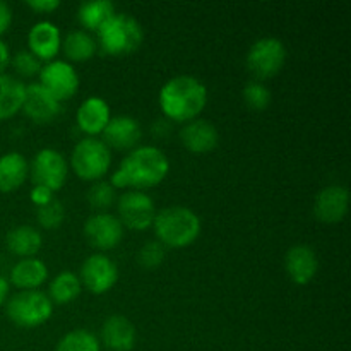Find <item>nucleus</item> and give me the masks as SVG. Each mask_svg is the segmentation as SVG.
Here are the masks:
<instances>
[{
  "label": "nucleus",
  "instance_id": "1",
  "mask_svg": "<svg viewBox=\"0 0 351 351\" xmlns=\"http://www.w3.org/2000/svg\"><path fill=\"white\" fill-rule=\"evenodd\" d=\"M170 171L167 154L156 146L134 147L112 175L110 184L119 189H147L161 184Z\"/></svg>",
  "mask_w": 351,
  "mask_h": 351
},
{
  "label": "nucleus",
  "instance_id": "2",
  "mask_svg": "<svg viewBox=\"0 0 351 351\" xmlns=\"http://www.w3.org/2000/svg\"><path fill=\"white\" fill-rule=\"evenodd\" d=\"M160 108L173 122H191L197 119L208 103L204 82L194 75H175L160 89Z\"/></svg>",
  "mask_w": 351,
  "mask_h": 351
},
{
  "label": "nucleus",
  "instance_id": "3",
  "mask_svg": "<svg viewBox=\"0 0 351 351\" xmlns=\"http://www.w3.org/2000/svg\"><path fill=\"white\" fill-rule=\"evenodd\" d=\"M153 226L158 242L165 247L182 249L197 240L201 233V218L185 206H168L156 213Z\"/></svg>",
  "mask_w": 351,
  "mask_h": 351
},
{
  "label": "nucleus",
  "instance_id": "4",
  "mask_svg": "<svg viewBox=\"0 0 351 351\" xmlns=\"http://www.w3.org/2000/svg\"><path fill=\"white\" fill-rule=\"evenodd\" d=\"M144 41L139 21L125 12H115L98 31L96 45L105 55H127L136 51Z\"/></svg>",
  "mask_w": 351,
  "mask_h": 351
},
{
  "label": "nucleus",
  "instance_id": "5",
  "mask_svg": "<svg viewBox=\"0 0 351 351\" xmlns=\"http://www.w3.org/2000/svg\"><path fill=\"white\" fill-rule=\"evenodd\" d=\"M53 304L40 290H21L5 302V314L16 326L38 328L51 317Z\"/></svg>",
  "mask_w": 351,
  "mask_h": 351
},
{
  "label": "nucleus",
  "instance_id": "6",
  "mask_svg": "<svg viewBox=\"0 0 351 351\" xmlns=\"http://www.w3.org/2000/svg\"><path fill=\"white\" fill-rule=\"evenodd\" d=\"M71 165L79 178L98 182L110 170L112 151L98 137H82L72 149Z\"/></svg>",
  "mask_w": 351,
  "mask_h": 351
},
{
  "label": "nucleus",
  "instance_id": "7",
  "mask_svg": "<svg viewBox=\"0 0 351 351\" xmlns=\"http://www.w3.org/2000/svg\"><path fill=\"white\" fill-rule=\"evenodd\" d=\"M287 48L274 36H264L250 47L247 53V69L257 79H269L283 69Z\"/></svg>",
  "mask_w": 351,
  "mask_h": 351
},
{
  "label": "nucleus",
  "instance_id": "8",
  "mask_svg": "<svg viewBox=\"0 0 351 351\" xmlns=\"http://www.w3.org/2000/svg\"><path fill=\"white\" fill-rule=\"evenodd\" d=\"M69 165L64 154L51 147H43L34 154L29 163V175L33 185L55 192L64 187L67 180Z\"/></svg>",
  "mask_w": 351,
  "mask_h": 351
},
{
  "label": "nucleus",
  "instance_id": "9",
  "mask_svg": "<svg viewBox=\"0 0 351 351\" xmlns=\"http://www.w3.org/2000/svg\"><path fill=\"white\" fill-rule=\"evenodd\" d=\"M119 216L123 226L130 230H146L147 226L153 225L154 216H156V208L154 201L141 191L123 192L119 197Z\"/></svg>",
  "mask_w": 351,
  "mask_h": 351
},
{
  "label": "nucleus",
  "instance_id": "10",
  "mask_svg": "<svg viewBox=\"0 0 351 351\" xmlns=\"http://www.w3.org/2000/svg\"><path fill=\"white\" fill-rule=\"evenodd\" d=\"M79 280L91 293H106L119 281V267L105 254H93L82 263Z\"/></svg>",
  "mask_w": 351,
  "mask_h": 351
},
{
  "label": "nucleus",
  "instance_id": "11",
  "mask_svg": "<svg viewBox=\"0 0 351 351\" xmlns=\"http://www.w3.org/2000/svg\"><path fill=\"white\" fill-rule=\"evenodd\" d=\"M40 84L51 93L58 101L69 99L77 93L79 74L69 62L51 60L41 67Z\"/></svg>",
  "mask_w": 351,
  "mask_h": 351
},
{
  "label": "nucleus",
  "instance_id": "12",
  "mask_svg": "<svg viewBox=\"0 0 351 351\" xmlns=\"http://www.w3.org/2000/svg\"><path fill=\"white\" fill-rule=\"evenodd\" d=\"M84 237L95 249L112 250L123 239V225L115 215L96 213L84 223Z\"/></svg>",
  "mask_w": 351,
  "mask_h": 351
},
{
  "label": "nucleus",
  "instance_id": "13",
  "mask_svg": "<svg viewBox=\"0 0 351 351\" xmlns=\"http://www.w3.org/2000/svg\"><path fill=\"white\" fill-rule=\"evenodd\" d=\"M23 110L33 122L48 123L57 119L62 106L48 89H45L40 82H33L27 84L24 91Z\"/></svg>",
  "mask_w": 351,
  "mask_h": 351
},
{
  "label": "nucleus",
  "instance_id": "14",
  "mask_svg": "<svg viewBox=\"0 0 351 351\" xmlns=\"http://www.w3.org/2000/svg\"><path fill=\"white\" fill-rule=\"evenodd\" d=\"M103 143L115 149H134L143 137L139 120L130 115L110 117L108 123L103 129Z\"/></svg>",
  "mask_w": 351,
  "mask_h": 351
},
{
  "label": "nucleus",
  "instance_id": "15",
  "mask_svg": "<svg viewBox=\"0 0 351 351\" xmlns=\"http://www.w3.org/2000/svg\"><path fill=\"white\" fill-rule=\"evenodd\" d=\"M348 213V189L345 185H329L317 194L314 215L322 223H339Z\"/></svg>",
  "mask_w": 351,
  "mask_h": 351
},
{
  "label": "nucleus",
  "instance_id": "16",
  "mask_svg": "<svg viewBox=\"0 0 351 351\" xmlns=\"http://www.w3.org/2000/svg\"><path fill=\"white\" fill-rule=\"evenodd\" d=\"M285 269L295 285H307L315 278L319 269V259L311 245H293L285 256Z\"/></svg>",
  "mask_w": 351,
  "mask_h": 351
},
{
  "label": "nucleus",
  "instance_id": "17",
  "mask_svg": "<svg viewBox=\"0 0 351 351\" xmlns=\"http://www.w3.org/2000/svg\"><path fill=\"white\" fill-rule=\"evenodd\" d=\"M180 141L191 153L206 154L218 146L219 132L209 120L194 119L182 127Z\"/></svg>",
  "mask_w": 351,
  "mask_h": 351
},
{
  "label": "nucleus",
  "instance_id": "18",
  "mask_svg": "<svg viewBox=\"0 0 351 351\" xmlns=\"http://www.w3.org/2000/svg\"><path fill=\"white\" fill-rule=\"evenodd\" d=\"M27 45L31 53L36 55L40 60L51 62L62 48L60 29L50 21H40L31 26L27 33Z\"/></svg>",
  "mask_w": 351,
  "mask_h": 351
},
{
  "label": "nucleus",
  "instance_id": "19",
  "mask_svg": "<svg viewBox=\"0 0 351 351\" xmlns=\"http://www.w3.org/2000/svg\"><path fill=\"white\" fill-rule=\"evenodd\" d=\"M101 341L112 351H130L136 345V326L125 315H110L101 326Z\"/></svg>",
  "mask_w": 351,
  "mask_h": 351
},
{
  "label": "nucleus",
  "instance_id": "20",
  "mask_svg": "<svg viewBox=\"0 0 351 351\" xmlns=\"http://www.w3.org/2000/svg\"><path fill=\"white\" fill-rule=\"evenodd\" d=\"M108 120L110 106L99 96L86 98L77 108V113H75V122H77L79 129L91 137H95L96 134H101Z\"/></svg>",
  "mask_w": 351,
  "mask_h": 351
},
{
  "label": "nucleus",
  "instance_id": "21",
  "mask_svg": "<svg viewBox=\"0 0 351 351\" xmlns=\"http://www.w3.org/2000/svg\"><path fill=\"white\" fill-rule=\"evenodd\" d=\"M48 267L36 257H24L10 269V283L21 290H36L47 281Z\"/></svg>",
  "mask_w": 351,
  "mask_h": 351
},
{
  "label": "nucleus",
  "instance_id": "22",
  "mask_svg": "<svg viewBox=\"0 0 351 351\" xmlns=\"http://www.w3.org/2000/svg\"><path fill=\"white\" fill-rule=\"evenodd\" d=\"M29 163L17 151L0 156V192H12L26 182Z\"/></svg>",
  "mask_w": 351,
  "mask_h": 351
},
{
  "label": "nucleus",
  "instance_id": "23",
  "mask_svg": "<svg viewBox=\"0 0 351 351\" xmlns=\"http://www.w3.org/2000/svg\"><path fill=\"white\" fill-rule=\"evenodd\" d=\"M7 249L16 256L33 257L43 245V237L34 226L19 225L16 228L9 230L5 237Z\"/></svg>",
  "mask_w": 351,
  "mask_h": 351
},
{
  "label": "nucleus",
  "instance_id": "24",
  "mask_svg": "<svg viewBox=\"0 0 351 351\" xmlns=\"http://www.w3.org/2000/svg\"><path fill=\"white\" fill-rule=\"evenodd\" d=\"M26 86L17 77L0 74V120L10 119L23 108Z\"/></svg>",
  "mask_w": 351,
  "mask_h": 351
},
{
  "label": "nucleus",
  "instance_id": "25",
  "mask_svg": "<svg viewBox=\"0 0 351 351\" xmlns=\"http://www.w3.org/2000/svg\"><path fill=\"white\" fill-rule=\"evenodd\" d=\"M62 48L69 60L74 62H86L96 53L98 45L93 34H89L84 29H74L67 33V36L62 41Z\"/></svg>",
  "mask_w": 351,
  "mask_h": 351
},
{
  "label": "nucleus",
  "instance_id": "26",
  "mask_svg": "<svg viewBox=\"0 0 351 351\" xmlns=\"http://www.w3.org/2000/svg\"><path fill=\"white\" fill-rule=\"evenodd\" d=\"M115 14V5L110 0H89L77 9V19L86 29L98 31Z\"/></svg>",
  "mask_w": 351,
  "mask_h": 351
},
{
  "label": "nucleus",
  "instance_id": "27",
  "mask_svg": "<svg viewBox=\"0 0 351 351\" xmlns=\"http://www.w3.org/2000/svg\"><path fill=\"white\" fill-rule=\"evenodd\" d=\"M81 280L72 271H62L51 280L50 283V300L51 304L67 305L74 302L81 293Z\"/></svg>",
  "mask_w": 351,
  "mask_h": 351
},
{
  "label": "nucleus",
  "instance_id": "28",
  "mask_svg": "<svg viewBox=\"0 0 351 351\" xmlns=\"http://www.w3.org/2000/svg\"><path fill=\"white\" fill-rule=\"evenodd\" d=\"M99 339L86 329H74L62 336L55 351H99Z\"/></svg>",
  "mask_w": 351,
  "mask_h": 351
},
{
  "label": "nucleus",
  "instance_id": "29",
  "mask_svg": "<svg viewBox=\"0 0 351 351\" xmlns=\"http://www.w3.org/2000/svg\"><path fill=\"white\" fill-rule=\"evenodd\" d=\"M86 199H88L89 208L96 209L98 213H105V209H108L115 202V187L110 182L98 180L88 189Z\"/></svg>",
  "mask_w": 351,
  "mask_h": 351
},
{
  "label": "nucleus",
  "instance_id": "30",
  "mask_svg": "<svg viewBox=\"0 0 351 351\" xmlns=\"http://www.w3.org/2000/svg\"><path fill=\"white\" fill-rule=\"evenodd\" d=\"M243 101L249 106L250 110H256V112H263L269 106L271 103V91L267 89V86H264L259 81H250L247 82L245 88H243Z\"/></svg>",
  "mask_w": 351,
  "mask_h": 351
},
{
  "label": "nucleus",
  "instance_id": "31",
  "mask_svg": "<svg viewBox=\"0 0 351 351\" xmlns=\"http://www.w3.org/2000/svg\"><path fill=\"white\" fill-rule=\"evenodd\" d=\"M36 216H38V221H40V225L43 226V228H48V230L58 228V226L64 223L65 208L58 199L53 197L50 202H47V204L38 208Z\"/></svg>",
  "mask_w": 351,
  "mask_h": 351
},
{
  "label": "nucleus",
  "instance_id": "32",
  "mask_svg": "<svg viewBox=\"0 0 351 351\" xmlns=\"http://www.w3.org/2000/svg\"><path fill=\"white\" fill-rule=\"evenodd\" d=\"M165 256H167V250H165L163 243H160L158 240H151V242H146L139 249L137 263H139L144 269H154V267L163 264Z\"/></svg>",
  "mask_w": 351,
  "mask_h": 351
},
{
  "label": "nucleus",
  "instance_id": "33",
  "mask_svg": "<svg viewBox=\"0 0 351 351\" xmlns=\"http://www.w3.org/2000/svg\"><path fill=\"white\" fill-rule=\"evenodd\" d=\"M10 64L14 65L16 72L23 77H31V75L40 74L41 71V60L36 55L31 53L29 50H19L12 58H10Z\"/></svg>",
  "mask_w": 351,
  "mask_h": 351
},
{
  "label": "nucleus",
  "instance_id": "34",
  "mask_svg": "<svg viewBox=\"0 0 351 351\" xmlns=\"http://www.w3.org/2000/svg\"><path fill=\"white\" fill-rule=\"evenodd\" d=\"M51 199H53V192L48 191V189L45 187H38V185H34L33 191H31V201H33L38 208L47 204V202H50Z\"/></svg>",
  "mask_w": 351,
  "mask_h": 351
},
{
  "label": "nucleus",
  "instance_id": "35",
  "mask_svg": "<svg viewBox=\"0 0 351 351\" xmlns=\"http://www.w3.org/2000/svg\"><path fill=\"white\" fill-rule=\"evenodd\" d=\"M10 24H12V9L9 3L0 0V36L9 29Z\"/></svg>",
  "mask_w": 351,
  "mask_h": 351
},
{
  "label": "nucleus",
  "instance_id": "36",
  "mask_svg": "<svg viewBox=\"0 0 351 351\" xmlns=\"http://www.w3.org/2000/svg\"><path fill=\"white\" fill-rule=\"evenodd\" d=\"M27 5L31 7L36 12H51V10L57 9L60 5L58 0H27Z\"/></svg>",
  "mask_w": 351,
  "mask_h": 351
},
{
  "label": "nucleus",
  "instance_id": "37",
  "mask_svg": "<svg viewBox=\"0 0 351 351\" xmlns=\"http://www.w3.org/2000/svg\"><path fill=\"white\" fill-rule=\"evenodd\" d=\"M10 58H12V55H10L9 47H7L5 41L0 38V74H5V69L9 67Z\"/></svg>",
  "mask_w": 351,
  "mask_h": 351
},
{
  "label": "nucleus",
  "instance_id": "38",
  "mask_svg": "<svg viewBox=\"0 0 351 351\" xmlns=\"http://www.w3.org/2000/svg\"><path fill=\"white\" fill-rule=\"evenodd\" d=\"M7 297H9V281L0 274V307L5 304Z\"/></svg>",
  "mask_w": 351,
  "mask_h": 351
}]
</instances>
